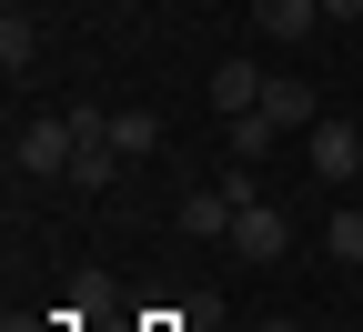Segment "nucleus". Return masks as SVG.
<instances>
[{"instance_id":"f257e3e1","label":"nucleus","mask_w":363,"mask_h":332,"mask_svg":"<svg viewBox=\"0 0 363 332\" xmlns=\"http://www.w3.org/2000/svg\"><path fill=\"white\" fill-rule=\"evenodd\" d=\"M11 161H21V171H71V161H81V131H71V111H40V121H21V131H11Z\"/></svg>"},{"instance_id":"f03ea898","label":"nucleus","mask_w":363,"mask_h":332,"mask_svg":"<svg viewBox=\"0 0 363 332\" xmlns=\"http://www.w3.org/2000/svg\"><path fill=\"white\" fill-rule=\"evenodd\" d=\"M233 252H242V262H283V252H293L283 202H262V192H252V202H242V222H233Z\"/></svg>"},{"instance_id":"7ed1b4c3","label":"nucleus","mask_w":363,"mask_h":332,"mask_svg":"<svg viewBox=\"0 0 363 332\" xmlns=\"http://www.w3.org/2000/svg\"><path fill=\"white\" fill-rule=\"evenodd\" d=\"M303 161H313V171H323V181H353V171H363V131L323 111V121H313V131H303Z\"/></svg>"},{"instance_id":"20e7f679","label":"nucleus","mask_w":363,"mask_h":332,"mask_svg":"<svg viewBox=\"0 0 363 332\" xmlns=\"http://www.w3.org/2000/svg\"><path fill=\"white\" fill-rule=\"evenodd\" d=\"M252 30L262 40H313L323 30V0H252Z\"/></svg>"},{"instance_id":"39448f33","label":"nucleus","mask_w":363,"mask_h":332,"mask_svg":"<svg viewBox=\"0 0 363 332\" xmlns=\"http://www.w3.org/2000/svg\"><path fill=\"white\" fill-rule=\"evenodd\" d=\"M212 111H222V121H233V111H262V71H252V61H222V71H212Z\"/></svg>"},{"instance_id":"423d86ee","label":"nucleus","mask_w":363,"mask_h":332,"mask_svg":"<svg viewBox=\"0 0 363 332\" xmlns=\"http://www.w3.org/2000/svg\"><path fill=\"white\" fill-rule=\"evenodd\" d=\"M262 111L283 121V131H313V121H323V101H313V81H262Z\"/></svg>"},{"instance_id":"0eeeda50","label":"nucleus","mask_w":363,"mask_h":332,"mask_svg":"<svg viewBox=\"0 0 363 332\" xmlns=\"http://www.w3.org/2000/svg\"><path fill=\"white\" fill-rule=\"evenodd\" d=\"M111 151L121 161H152L162 151V111H111Z\"/></svg>"},{"instance_id":"6e6552de","label":"nucleus","mask_w":363,"mask_h":332,"mask_svg":"<svg viewBox=\"0 0 363 332\" xmlns=\"http://www.w3.org/2000/svg\"><path fill=\"white\" fill-rule=\"evenodd\" d=\"M222 141H233V161H272L283 121H272V111H233V131H222Z\"/></svg>"},{"instance_id":"1a4fd4ad","label":"nucleus","mask_w":363,"mask_h":332,"mask_svg":"<svg viewBox=\"0 0 363 332\" xmlns=\"http://www.w3.org/2000/svg\"><path fill=\"white\" fill-rule=\"evenodd\" d=\"M0 61H11V81L40 61V30H30V11H11V21H0Z\"/></svg>"},{"instance_id":"9d476101","label":"nucleus","mask_w":363,"mask_h":332,"mask_svg":"<svg viewBox=\"0 0 363 332\" xmlns=\"http://www.w3.org/2000/svg\"><path fill=\"white\" fill-rule=\"evenodd\" d=\"M323 242H333V262H363V202H343V212H333Z\"/></svg>"},{"instance_id":"9b49d317","label":"nucleus","mask_w":363,"mask_h":332,"mask_svg":"<svg viewBox=\"0 0 363 332\" xmlns=\"http://www.w3.org/2000/svg\"><path fill=\"white\" fill-rule=\"evenodd\" d=\"M323 21H363V0H323Z\"/></svg>"}]
</instances>
